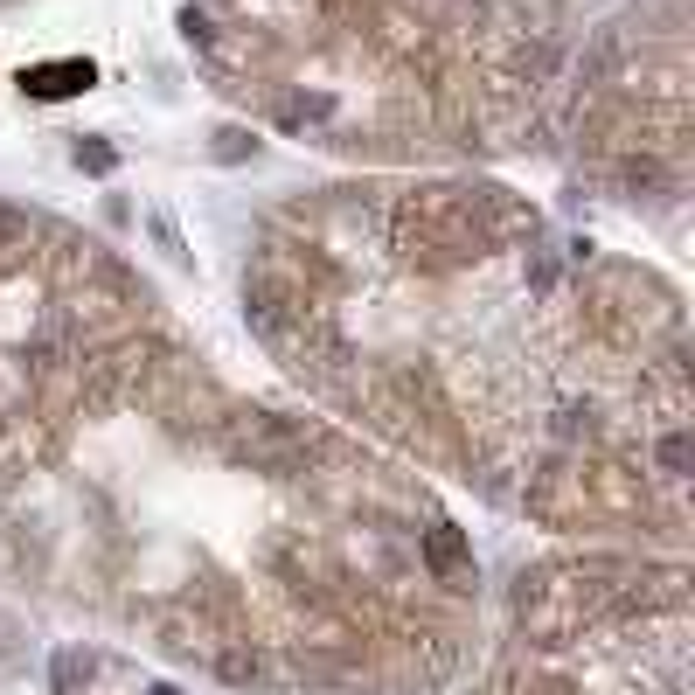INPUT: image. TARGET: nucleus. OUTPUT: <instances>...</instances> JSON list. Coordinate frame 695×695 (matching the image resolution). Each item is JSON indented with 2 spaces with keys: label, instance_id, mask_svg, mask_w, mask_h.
<instances>
[{
  "label": "nucleus",
  "instance_id": "obj_1",
  "mask_svg": "<svg viewBox=\"0 0 695 695\" xmlns=\"http://www.w3.org/2000/svg\"><path fill=\"white\" fill-rule=\"evenodd\" d=\"M91 84H98V70H91L84 56H56V63H28V70H21V91L42 98V105L77 98V91H91Z\"/></svg>",
  "mask_w": 695,
  "mask_h": 695
},
{
  "label": "nucleus",
  "instance_id": "obj_2",
  "mask_svg": "<svg viewBox=\"0 0 695 695\" xmlns=\"http://www.w3.org/2000/svg\"><path fill=\"white\" fill-rule=\"evenodd\" d=\"M424 550H431V563H438L445 577H459V570H466V543H459L452 529H431V543H424Z\"/></svg>",
  "mask_w": 695,
  "mask_h": 695
},
{
  "label": "nucleus",
  "instance_id": "obj_3",
  "mask_svg": "<svg viewBox=\"0 0 695 695\" xmlns=\"http://www.w3.org/2000/svg\"><path fill=\"white\" fill-rule=\"evenodd\" d=\"M77 167H84V174H112V167H119V146H112V139H77Z\"/></svg>",
  "mask_w": 695,
  "mask_h": 695
},
{
  "label": "nucleus",
  "instance_id": "obj_4",
  "mask_svg": "<svg viewBox=\"0 0 695 695\" xmlns=\"http://www.w3.org/2000/svg\"><path fill=\"white\" fill-rule=\"evenodd\" d=\"M77 675H91V661H84V654H63V661H56V682H63V689H70V682H77Z\"/></svg>",
  "mask_w": 695,
  "mask_h": 695
},
{
  "label": "nucleus",
  "instance_id": "obj_5",
  "mask_svg": "<svg viewBox=\"0 0 695 695\" xmlns=\"http://www.w3.org/2000/svg\"><path fill=\"white\" fill-rule=\"evenodd\" d=\"M153 695H181V689H167V682H160V689H153Z\"/></svg>",
  "mask_w": 695,
  "mask_h": 695
}]
</instances>
